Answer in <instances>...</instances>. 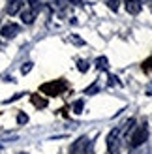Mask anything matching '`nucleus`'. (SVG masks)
Segmentation results:
<instances>
[{"instance_id": "obj_1", "label": "nucleus", "mask_w": 152, "mask_h": 154, "mask_svg": "<svg viewBox=\"0 0 152 154\" xmlns=\"http://www.w3.org/2000/svg\"><path fill=\"white\" fill-rule=\"evenodd\" d=\"M40 90L43 92L45 96H60L62 92L68 90V83L64 79H58V81H49V83H43Z\"/></svg>"}, {"instance_id": "obj_2", "label": "nucleus", "mask_w": 152, "mask_h": 154, "mask_svg": "<svg viewBox=\"0 0 152 154\" xmlns=\"http://www.w3.org/2000/svg\"><path fill=\"white\" fill-rule=\"evenodd\" d=\"M147 137H148V128H147V124H141V126L133 132L132 139H130V149H137V147H141V145L147 141Z\"/></svg>"}, {"instance_id": "obj_3", "label": "nucleus", "mask_w": 152, "mask_h": 154, "mask_svg": "<svg viewBox=\"0 0 152 154\" xmlns=\"http://www.w3.org/2000/svg\"><path fill=\"white\" fill-rule=\"evenodd\" d=\"M118 128L111 130L109 132V137H107V152L109 154H117L118 152Z\"/></svg>"}, {"instance_id": "obj_4", "label": "nucleus", "mask_w": 152, "mask_h": 154, "mask_svg": "<svg viewBox=\"0 0 152 154\" xmlns=\"http://www.w3.org/2000/svg\"><path fill=\"white\" fill-rule=\"evenodd\" d=\"M19 25H15V23H8V25H4L2 28H0V34H2L4 38H8V40H11V38H15L19 34Z\"/></svg>"}, {"instance_id": "obj_5", "label": "nucleus", "mask_w": 152, "mask_h": 154, "mask_svg": "<svg viewBox=\"0 0 152 154\" xmlns=\"http://www.w3.org/2000/svg\"><path fill=\"white\" fill-rule=\"evenodd\" d=\"M87 147H88V139L87 137H79L71 145V154H87Z\"/></svg>"}, {"instance_id": "obj_6", "label": "nucleus", "mask_w": 152, "mask_h": 154, "mask_svg": "<svg viewBox=\"0 0 152 154\" xmlns=\"http://www.w3.org/2000/svg\"><path fill=\"white\" fill-rule=\"evenodd\" d=\"M124 6H126L128 13L137 15L141 11V8H143V2H141V0H124Z\"/></svg>"}, {"instance_id": "obj_7", "label": "nucleus", "mask_w": 152, "mask_h": 154, "mask_svg": "<svg viewBox=\"0 0 152 154\" xmlns=\"http://www.w3.org/2000/svg\"><path fill=\"white\" fill-rule=\"evenodd\" d=\"M34 19H36V11H32V10H23L21 11V21L25 23V25H32Z\"/></svg>"}, {"instance_id": "obj_8", "label": "nucleus", "mask_w": 152, "mask_h": 154, "mask_svg": "<svg viewBox=\"0 0 152 154\" xmlns=\"http://www.w3.org/2000/svg\"><path fill=\"white\" fill-rule=\"evenodd\" d=\"M21 4H23V0H11V2H8V13L15 15L21 10Z\"/></svg>"}, {"instance_id": "obj_9", "label": "nucleus", "mask_w": 152, "mask_h": 154, "mask_svg": "<svg viewBox=\"0 0 152 154\" xmlns=\"http://www.w3.org/2000/svg\"><path fill=\"white\" fill-rule=\"evenodd\" d=\"M30 100H32V103H34L36 107H47V100H43V98H40V96H38V94H34V96L30 98Z\"/></svg>"}, {"instance_id": "obj_10", "label": "nucleus", "mask_w": 152, "mask_h": 154, "mask_svg": "<svg viewBox=\"0 0 152 154\" xmlns=\"http://www.w3.org/2000/svg\"><path fill=\"white\" fill-rule=\"evenodd\" d=\"M107 66H109V60L105 57H100L96 60V68H98V70H107Z\"/></svg>"}, {"instance_id": "obj_11", "label": "nucleus", "mask_w": 152, "mask_h": 154, "mask_svg": "<svg viewBox=\"0 0 152 154\" xmlns=\"http://www.w3.org/2000/svg\"><path fill=\"white\" fill-rule=\"evenodd\" d=\"M105 2H107L109 10H113V11H117V10H118V4H120V0H105Z\"/></svg>"}, {"instance_id": "obj_12", "label": "nucleus", "mask_w": 152, "mask_h": 154, "mask_svg": "<svg viewBox=\"0 0 152 154\" xmlns=\"http://www.w3.org/2000/svg\"><path fill=\"white\" fill-rule=\"evenodd\" d=\"M143 70H145V72H152V57H148L145 62H143Z\"/></svg>"}, {"instance_id": "obj_13", "label": "nucleus", "mask_w": 152, "mask_h": 154, "mask_svg": "<svg viewBox=\"0 0 152 154\" xmlns=\"http://www.w3.org/2000/svg\"><path fill=\"white\" fill-rule=\"evenodd\" d=\"M28 6H30L32 11H38L40 10V0H28Z\"/></svg>"}, {"instance_id": "obj_14", "label": "nucleus", "mask_w": 152, "mask_h": 154, "mask_svg": "<svg viewBox=\"0 0 152 154\" xmlns=\"http://www.w3.org/2000/svg\"><path fill=\"white\" fill-rule=\"evenodd\" d=\"M17 122H19V124H26V122H28V115L19 113V115H17Z\"/></svg>"}, {"instance_id": "obj_15", "label": "nucleus", "mask_w": 152, "mask_h": 154, "mask_svg": "<svg viewBox=\"0 0 152 154\" xmlns=\"http://www.w3.org/2000/svg\"><path fill=\"white\" fill-rule=\"evenodd\" d=\"M30 70H32V62H26V64H23V68H21V73H23V75H26Z\"/></svg>"}, {"instance_id": "obj_16", "label": "nucleus", "mask_w": 152, "mask_h": 154, "mask_svg": "<svg viewBox=\"0 0 152 154\" xmlns=\"http://www.w3.org/2000/svg\"><path fill=\"white\" fill-rule=\"evenodd\" d=\"M83 105H85V102H83V100H77V102H75V105H73L75 113H81V111H83Z\"/></svg>"}, {"instance_id": "obj_17", "label": "nucleus", "mask_w": 152, "mask_h": 154, "mask_svg": "<svg viewBox=\"0 0 152 154\" xmlns=\"http://www.w3.org/2000/svg\"><path fill=\"white\" fill-rule=\"evenodd\" d=\"M70 40H71L75 45H83V43H85V42L81 40V38H77V34H71V36H70Z\"/></svg>"}, {"instance_id": "obj_18", "label": "nucleus", "mask_w": 152, "mask_h": 154, "mask_svg": "<svg viewBox=\"0 0 152 154\" xmlns=\"http://www.w3.org/2000/svg\"><path fill=\"white\" fill-rule=\"evenodd\" d=\"M88 70V62H83V60H79V72H87Z\"/></svg>"}, {"instance_id": "obj_19", "label": "nucleus", "mask_w": 152, "mask_h": 154, "mask_svg": "<svg viewBox=\"0 0 152 154\" xmlns=\"http://www.w3.org/2000/svg\"><path fill=\"white\" fill-rule=\"evenodd\" d=\"M117 81H118V79H117V77H113V75H111V77H109V85H115V83H117Z\"/></svg>"}, {"instance_id": "obj_20", "label": "nucleus", "mask_w": 152, "mask_h": 154, "mask_svg": "<svg viewBox=\"0 0 152 154\" xmlns=\"http://www.w3.org/2000/svg\"><path fill=\"white\" fill-rule=\"evenodd\" d=\"M70 2H71V4H81L83 0H70Z\"/></svg>"}, {"instance_id": "obj_21", "label": "nucleus", "mask_w": 152, "mask_h": 154, "mask_svg": "<svg viewBox=\"0 0 152 154\" xmlns=\"http://www.w3.org/2000/svg\"><path fill=\"white\" fill-rule=\"evenodd\" d=\"M8 2H11V0H8Z\"/></svg>"}, {"instance_id": "obj_22", "label": "nucleus", "mask_w": 152, "mask_h": 154, "mask_svg": "<svg viewBox=\"0 0 152 154\" xmlns=\"http://www.w3.org/2000/svg\"><path fill=\"white\" fill-rule=\"evenodd\" d=\"M141 2H143V0H141Z\"/></svg>"}]
</instances>
